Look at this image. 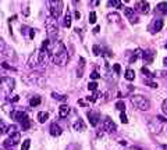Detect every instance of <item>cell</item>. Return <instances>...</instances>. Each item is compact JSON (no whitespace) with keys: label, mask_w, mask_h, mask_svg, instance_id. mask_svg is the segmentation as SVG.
<instances>
[{"label":"cell","mask_w":167,"mask_h":150,"mask_svg":"<svg viewBox=\"0 0 167 150\" xmlns=\"http://www.w3.org/2000/svg\"><path fill=\"white\" fill-rule=\"evenodd\" d=\"M113 69H114V72H116V74H118V72H120V69H121L120 64H114V65H113Z\"/></svg>","instance_id":"cell-43"},{"label":"cell","mask_w":167,"mask_h":150,"mask_svg":"<svg viewBox=\"0 0 167 150\" xmlns=\"http://www.w3.org/2000/svg\"><path fill=\"white\" fill-rule=\"evenodd\" d=\"M10 117L13 119H15L17 122H24V121H26V119H29L28 118V115H26V112L25 111H22V110H14L11 114H10Z\"/></svg>","instance_id":"cell-10"},{"label":"cell","mask_w":167,"mask_h":150,"mask_svg":"<svg viewBox=\"0 0 167 150\" xmlns=\"http://www.w3.org/2000/svg\"><path fill=\"white\" fill-rule=\"evenodd\" d=\"M89 22L90 24H95V22H96V12L95 11H92L89 14Z\"/></svg>","instance_id":"cell-33"},{"label":"cell","mask_w":167,"mask_h":150,"mask_svg":"<svg viewBox=\"0 0 167 150\" xmlns=\"http://www.w3.org/2000/svg\"><path fill=\"white\" fill-rule=\"evenodd\" d=\"M149 8H150V6H149L148 1H145V0H138V1L135 3V7H134L135 11L141 12V14H148Z\"/></svg>","instance_id":"cell-9"},{"label":"cell","mask_w":167,"mask_h":150,"mask_svg":"<svg viewBox=\"0 0 167 150\" xmlns=\"http://www.w3.org/2000/svg\"><path fill=\"white\" fill-rule=\"evenodd\" d=\"M40 101H42V99L39 97V96H33V97H31V100H29V106L31 107H36L40 104Z\"/></svg>","instance_id":"cell-22"},{"label":"cell","mask_w":167,"mask_h":150,"mask_svg":"<svg viewBox=\"0 0 167 150\" xmlns=\"http://www.w3.org/2000/svg\"><path fill=\"white\" fill-rule=\"evenodd\" d=\"M116 124L111 121V119L109 118V117H106V118L103 119V122H102V131L104 132H107V133H114L116 132Z\"/></svg>","instance_id":"cell-8"},{"label":"cell","mask_w":167,"mask_h":150,"mask_svg":"<svg viewBox=\"0 0 167 150\" xmlns=\"http://www.w3.org/2000/svg\"><path fill=\"white\" fill-rule=\"evenodd\" d=\"M99 76H100V74H99V72H96V71H93V72L90 74V78H92L93 81H95V79H97Z\"/></svg>","instance_id":"cell-42"},{"label":"cell","mask_w":167,"mask_h":150,"mask_svg":"<svg viewBox=\"0 0 167 150\" xmlns=\"http://www.w3.org/2000/svg\"><path fill=\"white\" fill-rule=\"evenodd\" d=\"M107 19H109L110 22H118V21L121 19V17H120L117 12H109V14H107Z\"/></svg>","instance_id":"cell-20"},{"label":"cell","mask_w":167,"mask_h":150,"mask_svg":"<svg viewBox=\"0 0 167 150\" xmlns=\"http://www.w3.org/2000/svg\"><path fill=\"white\" fill-rule=\"evenodd\" d=\"M46 24V32H47V36L50 39L51 42H56V39L58 36V24L57 19L53 18L51 15H49L45 21Z\"/></svg>","instance_id":"cell-3"},{"label":"cell","mask_w":167,"mask_h":150,"mask_svg":"<svg viewBox=\"0 0 167 150\" xmlns=\"http://www.w3.org/2000/svg\"><path fill=\"white\" fill-rule=\"evenodd\" d=\"M74 1H79V0H74Z\"/></svg>","instance_id":"cell-56"},{"label":"cell","mask_w":167,"mask_h":150,"mask_svg":"<svg viewBox=\"0 0 167 150\" xmlns=\"http://www.w3.org/2000/svg\"><path fill=\"white\" fill-rule=\"evenodd\" d=\"M142 57H143V60H145L146 63H150L152 60H153V53H152V51H143Z\"/></svg>","instance_id":"cell-24"},{"label":"cell","mask_w":167,"mask_h":150,"mask_svg":"<svg viewBox=\"0 0 167 150\" xmlns=\"http://www.w3.org/2000/svg\"><path fill=\"white\" fill-rule=\"evenodd\" d=\"M63 133V129L60 128V125L56 124V122H53L50 125V135L51 136H60Z\"/></svg>","instance_id":"cell-14"},{"label":"cell","mask_w":167,"mask_h":150,"mask_svg":"<svg viewBox=\"0 0 167 150\" xmlns=\"http://www.w3.org/2000/svg\"><path fill=\"white\" fill-rule=\"evenodd\" d=\"M166 49H167V43H166Z\"/></svg>","instance_id":"cell-57"},{"label":"cell","mask_w":167,"mask_h":150,"mask_svg":"<svg viewBox=\"0 0 167 150\" xmlns=\"http://www.w3.org/2000/svg\"><path fill=\"white\" fill-rule=\"evenodd\" d=\"M156 11L161 12V14H167V1H161L156 6Z\"/></svg>","instance_id":"cell-19"},{"label":"cell","mask_w":167,"mask_h":150,"mask_svg":"<svg viewBox=\"0 0 167 150\" xmlns=\"http://www.w3.org/2000/svg\"><path fill=\"white\" fill-rule=\"evenodd\" d=\"M74 129L75 131H79V132H82V131H85V128H86V125H85V122H84L82 119H77L75 122H74Z\"/></svg>","instance_id":"cell-16"},{"label":"cell","mask_w":167,"mask_h":150,"mask_svg":"<svg viewBox=\"0 0 167 150\" xmlns=\"http://www.w3.org/2000/svg\"><path fill=\"white\" fill-rule=\"evenodd\" d=\"M21 126H22V131H26V129H29V126H31V122H29V119L24 121V122L21 124Z\"/></svg>","instance_id":"cell-36"},{"label":"cell","mask_w":167,"mask_h":150,"mask_svg":"<svg viewBox=\"0 0 167 150\" xmlns=\"http://www.w3.org/2000/svg\"><path fill=\"white\" fill-rule=\"evenodd\" d=\"M88 89H89V90H93V92H95V90L97 89V83H96L95 81H93V82H89V83H88Z\"/></svg>","instance_id":"cell-32"},{"label":"cell","mask_w":167,"mask_h":150,"mask_svg":"<svg viewBox=\"0 0 167 150\" xmlns=\"http://www.w3.org/2000/svg\"><path fill=\"white\" fill-rule=\"evenodd\" d=\"M0 133H8V125L0 118Z\"/></svg>","instance_id":"cell-25"},{"label":"cell","mask_w":167,"mask_h":150,"mask_svg":"<svg viewBox=\"0 0 167 150\" xmlns=\"http://www.w3.org/2000/svg\"><path fill=\"white\" fill-rule=\"evenodd\" d=\"M134 8H131V7H124V15L125 17H128V18H131V17H134Z\"/></svg>","instance_id":"cell-27"},{"label":"cell","mask_w":167,"mask_h":150,"mask_svg":"<svg viewBox=\"0 0 167 150\" xmlns=\"http://www.w3.org/2000/svg\"><path fill=\"white\" fill-rule=\"evenodd\" d=\"M163 147H164V149H166V150H167V144H164V146H163Z\"/></svg>","instance_id":"cell-54"},{"label":"cell","mask_w":167,"mask_h":150,"mask_svg":"<svg viewBox=\"0 0 167 150\" xmlns=\"http://www.w3.org/2000/svg\"><path fill=\"white\" fill-rule=\"evenodd\" d=\"M14 88H15V81H14V78H11V76H4V78L0 79V89H1L6 94L11 93L14 90Z\"/></svg>","instance_id":"cell-6"},{"label":"cell","mask_w":167,"mask_h":150,"mask_svg":"<svg viewBox=\"0 0 167 150\" xmlns=\"http://www.w3.org/2000/svg\"><path fill=\"white\" fill-rule=\"evenodd\" d=\"M15 19H17V15H13V17L8 18V22H13V21H15Z\"/></svg>","instance_id":"cell-49"},{"label":"cell","mask_w":167,"mask_h":150,"mask_svg":"<svg viewBox=\"0 0 167 150\" xmlns=\"http://www.w3.org/2000/svg\"><path fill=\"white\" fill-rule=\"evenodd\" d=\"M131 24H136V22H138V21H139V18H138V17H131Z\"/></svg>","instance_id":"cell-46"},{"label":"cell","mask_w":167,"mask_h":150,"mask_svg":"<svg viewBox=\"0 0 167 150\" xmlns=\"http://www.w3.org/2000/svg\"><path fill=\"white\" fill-rule=\"evenodd\" d=\"M29 146H31V140H29V139H25V140L22 142L21 150H29Z\"/></svg>","instance_id":"cell-29"},{"label":"cell","mask_w":167,"mask_h":150,"mask_svg":"<svg viewBox=\"0 0 167 150\" xmlns=\"http://www.w3.org/2000/svg\"><path fill=\"white\" fill-rule=\"evenodd\" d=\"M131 103L139 111H148L150 108V101L142 94H132L131 96Z\"/></svg>","instance_id":"cell-4"},{"label":"cell","mask_w":167,"mask_h":150,"mask_svg":"<svg viewBox=\"0 0 167 150\" xmlns=\"http://www.w3.org/2000/svg\"><path fill=\"white\" fill-rule=\"evenodd\" d=\"M51 60L54 64L57 65H65L67 61H68V51H67V47L64 46L63 42H56V46L51 50Z\"/></svg>","instance_id":"cell-1"},{"label":"cell","mask_w":167,"mask_h":150,"mask_svg":"<svg viewBox=\"0 0 167 150\" xmlns=\"http://www.w3.org/2000/svg\"><path fill=\"white\" fill-rule=\"evenodd\" d=\"M120 119H121L122 124H127V122H128V118H127V115H125L124 111H121V114H120Z\"/></svg>","instance_id":"cell-37"},{"label":"cell","mask_w":167,"mask_h":150,"mask_svg":"<svg viewBox=\"0 0 167 150\" xmlns=\"http://www.w3.org/2000/svg\"><path fill=\"white\" fill-rule=\"evenodd\" d=\"M19 100V96H17V94H14V96H8V101L11 103V101H18Z\"/></svg>","instance_id":"cell-41"},{"label":"cell","mask_w":167,"mask_h":150,"mask_svg":"<svg viewBox=\"0 0 167 150\" xmlns=\"http://www.w3.org/2000/svg\"><path fill=\"white\" fill-rule=\"evenodd\" d=\"M0 79H1V76H0Z\"/></svg>","instance_id":"cell-58"},{"label":"cell","mask_w":167,"mask_h":150,"mask_svg":"<svg viewBox=\"0 0 167 150\" xmlns=\"http://www.w3.org/2000/svg\"><path fill=\"white\" fill-rule=\"evenodd\" d=\"M51 97L54 100H57V101H61V103H65V101H67V96H65V94H58V93H56V92L51 93Z\"/></svg>","instance_id":"cell-21"},{"label":"cell","mask_w":167,"mask_h":150,"mask_svg":"<svg viewBox=\"0 0 167 150\" xmlns=\"http://www.w3.org/2000/svg\"><path fill=\"white\" fill-rule=\"evenodd\" d=\"M19 142H21V133H19V132H14V133L10 135V138L7 139L4 143H6V146H15V144H18Z\"/></svg>","instance_id":"cell-11"},{"label":"cell","mask_w":167,"mask_h":150,"mask_svg":"<svg viewBox=\"0 0 167 150\" xmlns=\"http://www.w3.org/2000/svg\"><path fill=\"white\" fill-rule=\"evenodd\" d=\"M161 111H163V114L167 115V99L163 100V103H161Z\"/></svg>","instance_id":"cell-38"},{"label":"cell","mask_w":167,"mask_h":150,"mask_svg":"<svg viewBox=\"0 0 167 150\" xmlns=\"http://www.w3.org/2000/svg\"><path fill=\"white\" fill-rule=\"evenodd\" d=\"M161 28H163V19H160V18L153 19L152 24H150V26H149V29H150L152 33H156V32L161 31Z\"/></svg>","instance_id":"cell-12"},{"label":"cell","mask_w":167,"mask_h":150,"mask_svg":"<svg viewBox=\"0 0 167 150\" xmlns=\"http://www.w3.org/2000/svg\"><path fill=\"white\" fill-rule=\"evenodd\" d=\"M35 33H36V32H35V29H29V38H31V39L35 36Z\"/></svg>","instance_id":"cell-48"},{"label":"cell","mask_w":167,"mask_h":150,"mask_svg":"<svg viewBox=\"0 0 167 150\" xmlns=\"http://www.w3.org/2000/svg\"><path fill=\"white\" fill-rule=\"evenodd\" d=\"M28 14H29V10H28V7H26L25 11H24V15H28Z\"/></svg>","instance_id":"cell-52"},{"label":"cell","mask_w":167,"mask_h":150,"mask_svg":"<svg viewBox=\"0 0 167 150\" xmlns=\"http://www.w3.org/2000/svg\"><path fill=\"white\" fill-rule=\"evenodd\" d=\"M124 78H125L127 81H134V78H135L134 69H131V68L127 69V71H125V75H124Z\"/></svg>","instance_id":"cell-23"},{"label":"cell","mask_w":167,"mask_h":150,"mask_svg":"<svg viewBox=\"0 0 167 150\" xmlns=\"http://www.w3.org/2000/svg\"><path fill=\"white\" fill-rule=\"evenodd\" d=\"M109 4L114 8H121L122 7V1L121 0H109Z\"/></svg>","instance_id":"cell-26"},{"label":"cell","mask_w":167,"mask_h":150,"mask_svg":"<svg viewBox=\"0 0 167 150\" xmlns=\"http://www.w3.org/2000/svg\"><path fill=\"white\" fill-rule=\"evenodd\" d=\"M142 72L146 75V76H149V78H153V76H154L153 72H150V71H149V69L146 68V67H142Z\"/></svg>","instance_id":"cell-31"},{"label":"cell","mask_w":167,"mask_h":150,"mask_svg":"<svg viewBox=\"0 0 167 150\" xmlns=\"http://www.w3.org/2000/svg\"><path fill=\"white\" fill-rule=\"evenodd\" d=\"M93 7H96V6H99L100 4V0H92V3H90Z\"/></svg>","instance_id":"cell-45"},{"label":"cell","mask_w":167,"mask_h":150,"mask_svg":"<svg viewBox=\"0 0 167 150\" xmlns=\"http://www.w3.org/2000/svg\"><path fill=\"white\" fill-rule=\"evenodd\" d=\"M88 119H89V124L92 126H96L99 124V121H100V115L97 114V112H93V111H88Z\"/></svg>","instance_id":"cell-13"},{"label":"cell","mask_w":167,"mask_h":150,"mask_svg":"<svg viewBox=\"0 0 167 150\" xmlns=\"http://www.w3.org/2000/svg\"><path fill=\"white\" fill-rule=\"evenodd\" d=\"M124 1H129V0H124Z\"/></svg>","instance_id":"cell-55"},{"label":"cell","mask_w":167,"mask_h":150,"mask_svg":"<svg viewBox=\"0 0 167 150\" xmlns=\"http://www.w3.org/2000/svg\"><path fill=\"white\" fill-rule=\"evenodd\" d=\"M99 31H100V26H95V29H93V32H95V33H97Z\"/></svg>","instance_id":"cell-50"},{"label":"cell","mask_w":167,"mask_h":150,"mask_svg":"<svg viewBox=\"0 0 167 150\" xmlns=\"http://www.w3.org/2000/svg\"><path fill=\"white\" fill-rule=\"evenodd\" d=\"M1 67H3V68H6V69H11V71H15V68H14V67H11L8 63H1Z\"/></svg>","instance_id":"cell-39"},{"label":"cell","mask_w":167,"mask_h":150,"mask_svg":"<svg viewBox=\"0 0 167 150\" xmlns=\"http://www.w3.org/2000/svg\"><path fill=\"white\" fill-rule=\"evenodd\" d=\"M156 118L159 119V121H160V122H163V124H164V122H166L167 119L164 118V117H163V115H157V117H156Z\"/></svg>","instance_id":"cell-47"},{"label":"cell","mask_w":167,"mask_h":150,"mask_svg":"<svg viewBox=\"0 0 167 150\" xmlns=\"http://www.w3.org/2000/svg\"><path fill=\"white\" fill-rule=\"evenodd\" d=\"M92 51H93L95 56H100V54H102V53H100V47H99L97 44H95V46L92 47Z\"/></svg>","instance_id":"cell-35"},{"label":"cell","mask_w":167,"mask_h":150,"mask_svg":"<svg viewBox=\"0 0 167 150\" xmlns=\"http://www.w3.org/2000/svg\"><path fill=\"white\" fill-rule=\"evenodd\" d=\"M146 83H148L150 88H157V83L156 82H152V81H146Z\"/></svg>","instance_id":"cell-44"},{"label":"cell","mask_w":167,"mask_h":150,"mask_svg":"<svg viewBox=\"0 0 167 150\" xmlns=\"http://www.w3.org/2000/svg\"><path fill=\"white\" fill-rule=\"evenodd\" d=\"M47 119H49V112H46V111L38 112V121L40 124H45Z\"/></svg>","instance_id":"cell-18"},{"label":"cell","mask_w":167,"mask_h":150,"mask_svg":"<svg viewBox=\"0 0 167 150\" xmlns=\"http://www.w3.org/2000/svg\"><path fill=\"white\" fill-rule=\"evenodd\" d=\"M50 53L46 51L43 49H39L36 51H33L32 54L28 58V67L29 68H39V67H43L46 65V63L49 60Z\"/></svg>","instance_id":"cell-2"},{"label":"cell","mask_w":167,"mask_h":150,"mask_svg":"<svg viewBox=\"0 0 167 150\" xmlns=\"http://www.w3.org/2000/svg\"><path fill=\"white\" fill-rule=\"evenodd\" d=\"M4 49H6V42H4V39L0 36V54L4 51Z\"/></svg>","instance_id":"cell-34"},{"label":"cell","mask_w":167,"mask_h":150,"mask_svg":"<svg viewBox=\"0 0 167 150\" xmlns=\"http://www.w3.org/2000/svg\"><path fill=\"white\" fill-rule=\"evenodd\" d=\"M71 21H72V18H71V12H70V10H67V12L64 14V19H63V26L70 28V26H71Z\"/></svg>","instance_id":"cell-17"},{"label":"cell","mask_w":167,"mask_h":150,"mask_svg":"<svg viewBox=\"0 0 167 150\" xmlns=\"http://www.w3.org/2000/svg\"><path fill=\"white\" fill-rule=\"evenodd\" d=\"M163 126H164V124L160 122L157 118L150 119V121H149V124H148L149 131L152 132V133H160V132L163 131Z\"/></svg>","instance_id":"cell-7"},{"label":"cell","mask_w":167,"mask_h":150,"mask_svg":"<svg viewBox=\"0 0 167 150\" xmlns=\"http://www.w3.org/2000/svg\"><path fill=\"white\" fill-rule=\"evenodd\" d=\"M3 110H4V111H6L7 114H8V115H10V114H11V112L14 111L13 106H10V104H4V106H3Z\"/></svg>","instance_id":"cell-30"},{"label":"cell","mask_w":167,"mask_h":150,"mask_svg":"<svg viewBox=\"0 0 167 150\" xmlns=\"http://www.w3.org/2000/svg\"><path fill=\"white\" fill-rule=\"evenodd\" d=\"M79 17H81V14H79V12H78V10H77V11H75V18H79Z\"/></svg>","instance_id":"cell-51"},{"label":"cell","mask_w":167,"mask_h":150,"mask_svg":"<svg viewBox=\"0 0 167 150\" xmlns=\"http://www.w3.org/2000/svg\"><path fill=\"white\" fill-rule=\"evenodd\" d=\"M71 108L68 106H65V104H63V106H60V108H58V117H61V118H65L68 114H70Z\"/></svg>","instance_id":"cell-15"},{"label":"cell","mask_w":167,"mask_h":150,"mask_svg":"<svg viewBox=\"0 0 167 150\" xmlns=\"http://www.w3.org/2000/svg\"><path fill=\"white\" fill-rule=\"evenodd\" d=\"M14 132H17V125H8V133L11 135Z\"/></svg>","instance_id":"cell-40"},{"label":"cell","mask_w":167,"mask_h":150,"mask_svg":"<svg viewBox=\"0 0 167 150\" xmlns=\"http://www.w3.org/2000/svg\"><path fill=\"white\" fill-rule=\"evenodd\" d=\"M164 64H166V65H167V58H164Z\"/></svg>","instance_id":"cell-53"},{"label":"cell","mask_w":167,"mask_h":150,"mask_svg":"<svg viewBox=\"0 0 167 150\" xmlns=\"http://www.w3.org/2000/svg\"><path fill=\"white\" fill-rule=\"evenodd\" d=\"M49 4H50V15L57 19L61 15L63 8H64L63 0H49Z\"/></svg>","instance_id":"cell-5"},{"label":"cell","mask_w":167,"mask_h":150,"mask_svg":"<svg viewBox=\"0 0 167 150\" xmlns=\"http://www.w3.org/2000/svg\"><path fill=\"white\" fill-rule=\"evenodd\" d=\"M116 108L120 110V111H124V110H125V103H124L122 100H118L116 103Z\"/></svg>","instance_id":"cell-28"}]
</instances>
